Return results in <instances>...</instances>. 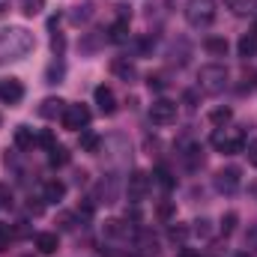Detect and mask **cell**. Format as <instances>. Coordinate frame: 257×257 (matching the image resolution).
<instances>
[{
    "mask_svg": "<svg viewBox=\"0 0 257 257\" xmlns=\"http://www.w3.org/2000/svg\"><path fill=\"white\" fill-rule=\"evenodd\" d=\"M128 227L126 221H120V218H114V221H105V236H111V239H120V236H128Z\"/></svg>",
    "mask_w": 257,
    "mask_h": 257,
    "instance_id": "obj_17",
    "label": "cell"
},
{
    "mask_svg": "<svg viewBox=\"0 0 257 257\" xmlns=\"http://www.w3.org/2000/svg\"><path fill=\"white\" fill-rule=\"evenodd\" d=\"M87 18H90V6H75L72 21H75V24H81V21H87Z\"/></svg>",
    "mask_w": 257,
    "mask_h": 257,
    "instance_id": "obj_31",
    "label": "cell"
},
{
    "mask_svg": "<svg viewBox=\"0 0 257 257\" xmlns=\"http://www.w3.org/2000/svg\"><path fill=\"white\" fill-rule=\"evenodd\" d=\"M186 21L192 27H209L215 21V0H189L186 3Z\"/></svg>",
    "mask_w": 257,
    "mask_h": 257,
    "instance_id": "obj_3",
    "label": "cell"
},
{
    "mask_svg": "<svg viewBox=\"0 0 257 257\" xmlns=\"http://www.w3.org/2000/svg\"><path fill=\"white\" fill-rule=\"evenodd\" d=\"M6 12H9V0H0V18H3Z\"/></svg>",
    "mask_w": 257,
    "mask_h": 257,
    "instance_id": "obj_40",
    "label": "cell"
},
{
    "mask_svg": "<svg viewBox=\"0 0 257 257\" xmlns=\"http://www.w3.org/2000/svg\"><path fill=\"white\" fill-rule=\"evenodd\" d=\"M60 120H63V128L81 132V128H87V123H90V108L87 105H66Z\"/></svg>",
    "mask_w": 257,
    "mask_h": 257,
    "instance_id": "obj_6",
    "label": "cell"
},
{
    "mask_svg": "<svg viewBox=\"0 0 257 257\" xmlns=\"http://www.w3.org/2000/svg\"><path fill=\"white\" fill-rule=\"evenodd\" d=\"M156 177H159V183H162L165 189H171V186H174V180H171V174H168L165 168H159V171H156Z\"/></svg>",
    "mask_w": 257,
    "mask_h": 257,
    "instance_id": "obj_35",
    "label": "cell"
},
{
    "mask_svg": "<svg viewBox=\"0 0 257 257\" xmlns=\"http://www.w3.org/2000/svg\"><path fill=\"white\" fill-rule=\"evenodd\" d=\"M147 189H150V177L144 174V171H132L128 174V183H126V192L132 200H141L144 194H147Z\"/></svg>",
    "mask_w": 257,
    "mask_h": 257,
    "instance_id": "obj_10",
    "label": "cell"
},
{
    "mask_svg": "<svg viewBox=\"0 0 257 257\" xmlns=\"http://www.w3.org/2000/svg\"><path fill=\"white\" fill-rule=\"evenodd\" d=\"M236 257H248V254H236Z\"/></svg>",
    "mask_w": 257,
    "mask_h": 257,
    "instance_id": "obj_41",
    "label": "cell"
},
{
    "mask_svg": "<svg viewBox=\"0 0 257 257\" xmlns=\"http://www.w3.org/2000/svg\"><path fill=\"white\" fill-rule=\"evenodd\" d=\"M66 111V102L60 96H48V99H42V105L36 108V114L42 117V120H57V117H63Z\"/></svg>",
    "mask_w": 257,
    "mask_h": 257,
    "instance_id": "obj_9",
    "label": "cell"
},
{
    "mask_svg": "<svg viewBox=\"0 0 257 257\" xmlns=\"http://www.w3.org/2000/svg\"><path fill=\"white\" fill-rule=\"evenodd\" d=\"M147 87H150V90H165V78H162V75H150V78H147Z\"/></svg>",
    "mask_w": 257,
    "mask_h": 257,
    "instance_id": "obj_33",
    "label": "cell"
},
{
    "mask_svg": "<svg viewBox=\"0 0 257 257\" xmlns=\"http://www.w3.org/2000/svg\"><path fill=\"white\" fill-rule=\"evenodd\" d=\"M36 248H39V254H54V251L60 248L57 233H39V236H36Z\"/></svg>",
    "mask_w": 257,
    "mask_h": 257,
    "instance_id": "obj_14",
    "label": "cell"
},
{
    "mask_svg": "<svg viewBox=\"0 0 257 257\" xmlns=\"http://www.w3.org/2000/svg\"><path fill=\"white\" fill-rule=\"evenodd\" d=\"M212 144H215L221 153H230V156H233V153H245V138H242V132H236L233 138H227V132L218 128V132L212 135Z\"/></svg>",
    "mask_w": 257,
    "mask_h": 257,
    "instance_id": "obj_7",
    "label": "cell"
},
{
    "mask_svg": "<svg viewBox=\"0 0 257 257\" xmlns=\"http://www.w3.org/2000/svg\"><path fill=\"white\" fill-rule=\"evenodd\" d=\"M230 120H233V111H230V108H224V105H221V108H215V111L209 114V123H212V126H218V128L227 126Z\"/></svg>",
    "mask_w": 257,
    "mask_h": 257,
    "instance_id": "obj_19",
    "label": "cell"
},
{
    "mask_svg": "<svg viewBox=\"0 0 257 257\" xmlns=\"http://www.w3.org/2000/svg\"><path fill=\"white\" fill-rule=\"evenodd\" d=\"M254 51H257V36L254 33H245L239 39V57H251Z\"/></svg>",
    "mask_w": 257,
    "mask_h": 257,
    "instance_id": "obj_21",
    "label": "cell"
},
{
    "mask_svg": "<svg viewBox=\"0 0 257 257\" xmlns=\"http://www.w3.org/2000/svg\"><path fill=\"white\" fill-rule=\"evenodd\" d=\"M63 45H66V39L60 36V33H54V36H51V48H54V54H57V57L63 54Z\"/></svg>",
    "mask_w": 257,
    "mask_h": 257,
    "instance_id": "obj_34",
    "label": "cell"
},
{
    "mask_svg": "<svg viewBox=\"0 0 257 257\" xmlns=\"http://www.w3.org/2000/svg\"><path fill=\"white\" fill-rule=\"evenodd\" d=\"M177 257H200V251H194V248H180Z\"/></svg>",
    "mask_w": 257,
    "mask_h": 257,
    "instance_id": "obj_39",
    "label": "cell"
},
{
    "mask_svg": "<svg viewBox=\"0 0 257 257\" xmlns=\"http://www.w3.org/2000/svg\"><path fill=\"white\" fill-rule=\"evenodd\" d=\"M212 186L218 189L221 194H233L239 186H242V174H239V168H221V171H215V177H212Z\"/></svg>",
    "mask_w": 257,
    "mask_h": 257,
    "instance_id": "obj_4",
    "label": "cell"
},
{
    "mask_svg": "<svg viewBox=\"0 0 257 257\" xmlns=\"http://www.w3.org/2000/svg\"><path fill=\"white\" fill-rule=\"evenodd\" d=\"M171 215H174V203H171V200L159 203V218H162V221H171Z\"/></svg>",
    "mask_w": 257,
    "mask_h": 257,
    "instance_id": "obj_32",
    "label": "cell"
},
{
    "mask_svg": "<svg viewBox=\"0 0 257 257\" xmlns=\"http://www.w3.org/2000/svg\"><path fill=\"white\" fill-rule=\"evenodd\" d=\"M60 227H63V230H72V227H75V224H72V215H69V212H63V215H60Z\"/></svg>",
    "mask_w": 257,
    "mask_h": 257,
    "instance_id": "obj_38",
    "label": "cell"
},
{
    "mask_svg": "<svg viewBox=\"0 0 257 257\" xmlns=\"http://www.w3.org/2000/svg\"><path fill=\"white\" fill-rule=\"evenodd\" d=\"M168 236H171L174 242H183V239L189 236V227H183V224H174V227L168 230Z\"/></svg>",
    "mask_w": 257,
    "mask_h": 257,
    "instance_id": "obj_28",
    "label": "cell"
},
{
    "mask_svg": "<svg viewBox=\"0 0 257 257\" xmlns=\"http://www.w3.org/2000/svg\"><path fill=\"white\" fill-rule=\"evenodd\" d=\"M12 206V192L6 183H0V209H9Z\"/></svg>",
    "mask_w": 257,
    "mask_h": 257,
    "instance_id": "obj_30",
    "label": "cell"
},
{
    "mask_svg": "<svg viewBox=\"0 0 257 257\" xmlns=\"http://www.w3.org/2000/svg\"><path fill=\"white\" fill-rule=\"evenodd\" d=\"M111 72H114V75H117V78H123V81H135V75H138V72H135V63H132V60H128V57H117V60H111Z\"/></svg>",
    "mask_w": 257,
    "mask_h": 257,
    "instance_id": "obj_12",
    "label": "cell"
},
{
    "mask_svg": "<svg viewBox=\"0 0 257 257\" xmlns=\"http://www.w3.org/2000/svg\"><path fill=\"white\" fill-rule=\"evenodd\" d=\"M224 3H227L233 12H239V15H242V12H251L257 6V0H224Z\"/></svg>",
    "mask_w": 257,
    "mask_h": 257,
    "instance_id": "obj_27",
    "label": "cell"
},
{
    "mask_svg": "<svg viewBox=\"0 0 257 257\" xmlns=\"http://www.w3.org/2000/svg\"><path fill=\"white\" fill-rule=\"evenodd\" d=\"M66 75V66L63 60H51L48 69H45V84H60V78Z\"/></svg>",
    "mask_w": 257,
    "mask_h": 257,
    "instance_id": "obj_18",
    "label": "cell"
},
{
    "mask_svg": "<svg viewBox=\"0 0 257 257\" xmlns=\"http://www.w3.org/2000/svg\"><path fill=\"white\" fill-rule=\"evenodd\" d=\"M203 48H206V54H212V57H224L230 45H227L224 36H206V39H203Z\"/></svg>",
    "mask_w": 257,
    "mask_h": 257,
    "instance_id": "obj_13",
    "label": "cell"
},
{
    "mask_svg": "<svg viewBox=\"0 0 257 257\" xmlns=\"http://www.w3.org/2000/svg\"><path fill=\"white\" fill-rule=\"evenodd\" d=\"M39 144H42V147H48V150H54V147H57L51 132H42V135H39Z\"/></svg>",
    "mask_w": 257,
    "mask_h": 257,
    "instance_id": "obj_37",
    "label": "cell"
},
{
    "mask_svg": "<svg viewBox=\"0 0 257 257\" xmlns=\"http://www.w3.org/2000/svg\"><path fill=\"white\" fill-rule=\"evenodd\" d=\"M111 39H114V42H126L128 39V18H120V21L111 27Z\"/></svg>",
    "mask_w": 257,
    "mask_h": 257,
    "instance_id": "obj_23",
    "label": "cell"
},
{
    "mask_svg": "<svg viewBox=\"0 0 257 257\" xmlns=\"http://www.w3.org/2000/svg\"><path fill=\"white\" fill-rule=\"evenodd\" d=\"M192 233L206 239V236H209V221H206V218H197V221H194V227H192Z\"/></svg>",
    "mask_w": 257,
    "mask_h": 257,
    "instance_id": "obj_29",
    "label": "cell"
},
{
    "mask_svg": "<svg viewBox=\"0 0 257 257\" xmlns=\"http://www.w3.org/2000/svg\"><path fill=\"white\" fill-rule=\"evenodd\" d=\"M33 144H36L33 128H27V126H18V128H15V147H18V150H30Z\"/></svg>",
    "mask_w": 257,
    "mask_h": 257,
    "instance_id": "obj_16",
    "label": "cell"
},
{
    "mask_svg": "<svg viewBox=\"0 0 257 257\" xmlns=\"http://www.w3.org/2000/svg\"><path fill=\"white\" fill-rule=\"evenodd\" d=\"M245 156H248V162H251V165L257 168V138L251 141V144H248V147H245Z\"/></svg>",
    "mask_w": 257,
    "mask_h": 257,
    "instance_id": "obj_36",
    "label": "cell"
},
{
    "mask_svg": "<svg viewBox=\"0 0 257 257\" xmlns=\"http://www.w3.org/2000/svg\"><path fill=\"white\" fill-rule=\"evenodd\" d=\"M36 48V36L24 27H6L0 30V63L6 60H21Z\"/></svg>",
    "mask_w": 257,
    "mask_h": 257,
    "instance_id": "obj_1",
    "label": "cell"
},
{
    "mask_svg": "<svg viewBox=\"0 0 257 257\" xmlns=\"http://www.w3.org/2000/svg\"><path fill=\"white\" fill-rule=\"evenodd\" d=\"M45 9V0H21V12L27 15V18H33V15H39Z\"/></svg>",
    "mask_w": 257,
    "mask_h": 257,
    "instance_id": "obj_24",
    "label": "cell"
},
{
    "mask_svg": "<svg viewBox=\"0 0 257 257\" xmlns=\"http://www.w3.org/2000/svg\"><path fill=\"white\" fill-rule=\"evenodd\" d=\"M99 147H102V138H99L96 132H84V135H81V150H84V153H96Z\"/></svg>",
    "mask_w": 257,
    "mask_h": 257,
    "instance_id": "obj_20",
    "label": "cell"
},
{
    "mask_svg": "<svg viewBox=\"0 0 257 257\" xmlns=\"http://www.w3.org/2000/svg\"><path fill=\"white\" fill-rule=\"evenodd\" d=\"M45 200H48V203H57V200H63V194H66V186L63 183H60V180H48V183H45Z\"/></svg>",
    "mask_w": 257,
    "mask_h": 257,
    "instance_id": "obj_15",
    "label": "cell"
},
{
    "mask_svg": "<svg viewBox=\"0 0 257 257\" xmlns=\"http://www.w3.org/2000/svg\"><path fill=\"white\" fill-rule=\"evenodd\" d=\"M186 165H189V171H197V168H203V150H200V147H192V150H186Z\"/></svg>",
    "mask_w": 257,
    "mask_h": 257,
    "instance_id": "obj_22",
    "label": "cell"
},
{
    "mask_svg": "<svg viewBox=\"0 0 257 257\" xmlns=\"http://www.w3.org/2000/svg\"><path fill=\"white\" fill-rule=\"evenodd\" d=\"M236 221H239V215H236V212L221 215V233H224V236H230V233L236 230Z\"/></svg>",
    "mask_w": 257,
    "mask_h": 257,
    "instance_id": "obj_26",
    "label": "cell"
},
{
    "mask_svg": "<svg viewBox=\"0 0 257 257\" xmlns=\"http://www.w3.org/2000/svg\"><path fill=\"white\" fill-rule=\"evenodd\" d=\"M254 36H257V27H254Z\"/></svg>",
    "mask_w": 257,
    "mask_h": 257,
    "instance_id": "obj_42",
    "label": "cell"
},
{
    "mask_svg": "<svg viewBox=\"0 0 257 257\" xmlns=\"http://www.w3.org/2000/svg\"><path fill=\"white\" fill-rule=\"evenodd\" d=\"M150 120H153L156 126H171V123H177V102H171V99H156V102L150 105Z\"/></svg>",
    "mask_w": 257,
    "mask_h": 257,
    "instance_id": "obj_5",
    "label": "cell"
},
{
    "mask_svg": "<svg viewBox=\"0 0 257 257\" xmlns=\"http://www.w3.org/2000/svg\"><path fill=\"white\" fill-rule=\"evenodd\" d=\"M93 96H96V105H99V111H102V114H108V117H111V114H117V96H114V90H111V87H105V84H102V87H96V93H93Z\"/></svg>",
    "mask_w": 257,
    "mask_h": 257,
    "instance_id": "obj_11",
    "label": "cell"
},
{
    "mask_svg": "<svg viewBox=\"0 0 257 257\" xmlns=\"http://www.w3.org/2000/svg\"><path fill=\"white\" fill-rule=\"evenodd\" d=\"M0 99H3L6 105H18V102L24 99V84H21L18 78H6V81H0Z\"/></svg>",
    "mask_w": 257,
    "mask_h": 257,
    "instance_id": "obj_8",
    "label": "cell"
},
{
    "mask_svg": "<svg viewBox=\"0 0 257 257\" xmlns=\"http://www.w3.org/2000/svg\"><path fill=\"white\" fill-rule=\"evenodd\" d=\"M227 84H230V75H227V69H224L221 63L203 66V69L197 72V87H200L206 96H218V93H224Z\"/></svg>",
    "mask_w": 257,
    "mask_h": 257,
    "instance_id": "obj_2",
    "label": "cell"
},
{
    "mask_svg": "<svg viewBox=\"0 0 257 257\" xmlns=\"http://www.w3.org/2000/svg\"><path fill=\"white\" fill-rule=\"evenodd\" d=\"M48 153H51V156H48V162H51L54 168H60V165H66V162H69V153H66L60 144H57L54 150H48Z\"/></svg>",
    "mask_w": 257,
    "mask_h": 257,
    "instance_id": "obj_25",
    "label": "cell"
},
{
    "mask_svg": "<svg viewBox=\"0 0 257 257\" xmlns=\"http://www.w3.org/2000/svg\"><path fill=\"white\" fill-rule=\"evenodd\" d=\"M0 123H3V117H0Z\"/></svg>",
    "mask_w": 257,
    "mask_h": 257,
    "instance_id": "obj_43",
    "label": "cell"
}]
</instances>
